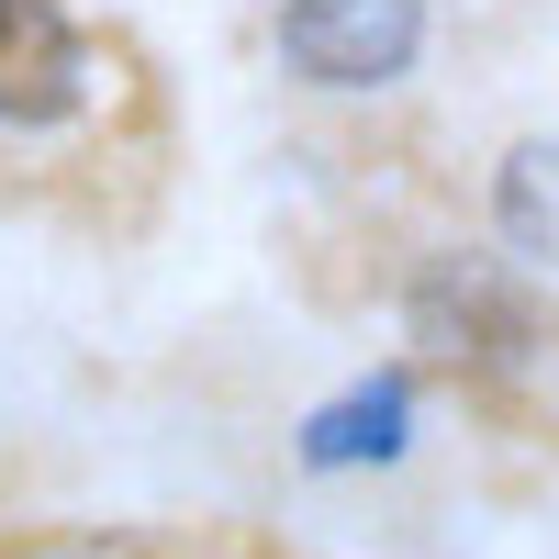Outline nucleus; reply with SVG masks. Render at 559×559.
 Returning a JSON list of instances; mask_svg holds the SVG:
<instances>
[{
    "instance_id": "1",
    "label": "nucleus",
    "mask_w": 559,
    "mask_h": 559,
    "mask_svg": "<svg viewBox=\"0 0 559 559\" xmlns=\"http://www.w3.org/2000/svg\"><path fill=\"white\" fill-rule=\"evenodd\" d=\"M403 336L426 347L437 369H471V381H515V369H537V302H526V280H503L481 258H437V269H414V292H403Z\"/></svg>"
},
{
    "instance_id": "5",
    "label": "nucleus",
    "mask_w": 559,
    "mask_h": 559,
    "mask_svg": "<svg viewBox=\"0 0 559 559\" xmlns=\"http://www.w3.org/2000/svg\"><path fill=\"white\" fill-rule=\"evenodd\" d=\"M492 236L526 269H559V134H526V146L492 168Z\"/></svg>"
},
{
    "instance_id": "6",
    "label": "nucleus",
    "mask_w": 559,
    "mask_h": 559,
    "mask_svg": "<svg viewBox=\"0 0 559 559\" xmlns=\"http://www.w3.org/2000/svg\"><path fill=\"white\" fill-rule=\"evenodd\" d=\"M0 559H157V548L146 537H112V526H57V537H23Z\"/></svg>"
},
{
    "instance_id": "3",
    "label": "nucleus",
    "mask_w": 559,
    "mask_h": 559,
    "mask_svg": "<svg viewBox=\"0 0 559 559\" xmlns=\"http://www.w3.org/2000/svg\"><path fill=\"white\" fill-rule=\"evenodd\" d=\"M90 90H102V45L57 0H0V123L45 134V123L90 112Z\"/></svg>"
},
{
    "instance_id": "4",
    "label": "nucleus",
    "mask_w": 559,
    "mask_h": 559,
    "mask_svg": "<svg viewBox=\"0 0 559 559\" xmlns=\"http://www.w3.org/2000/svg\"><path fill=\"white\" fill-rule=\"evenodd\" d=\"M403 437H414V381L381 369V381H358L347 403H324L302 426V459H313V471H347V459H392Z\"/></svg>"
},
{
    "instance_id": "2",
    "label": "nucleus",
    "mask_w": 559,
    "mask_h": 559,
    "mask_svg": "<svg viewBox=\"0 0 559 559\" xmlns=\"http://www.w3.org/2000/svg\"><path fill=\"white\" fill-rule=\"evenodd\" d=\"M426 57V0H280V68L302 90H392Z\"/></svg>"
}]
</instances>
